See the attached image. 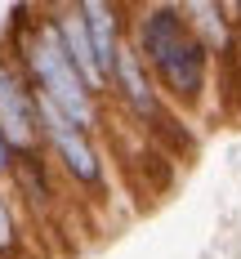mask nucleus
I'll return each instance as SVG.
<instances>
[{"label":"nucleus","mask_w":241,"mask_h":259,"mask_svg":"<svg viewBox=\"0 0 241 259\" xmlns=\"http://www.w3.org/2000/svg\"><path fill=\"white\" fill-rule=\"evenodd\" d=\"M14 246H18V228H14V214L0 197V255H14Z\"/></svg>","instance_id":"8"},{"label":"nucleus","mask_w":241,"mask_h":259,"mask_svg":"<svg viewBox=\"0 0 241 259\" xmlns=\"http://www.w3.org/2000/svg\"><path fill=\"white\" fill-rule=\"evenodd\" d=\"M5 170H14V148H9V139H5V130H0V175Z\"/></svg>","instance_id":"9"},{"label":"nucleus","mask_w":241,"mask_h":259,"mask_svg":"<svg viewBox=\"0 0 241 259\" xmlns=\"http://www.w3.org/2000/svg\"><path fill=\"white\" fill-rule=\"evenodd\" d=\"M0 130L9 139V148L23 156L36 152L40 143V103H36V90L23 80V72L0 58Z\"/></svg>","instance_id":"4"},{"label":"nucleus","mask_w":241,"mask_h":259,"mask_svg":"<svg viewBox=\"0 0 241 259\" xmlns=\"http://www.w3.org/2000/svg\"><path fill=\"white\" fill-rule=\"evenodd\" d=\"M58 31H63V45H67V54H72L80 80L89 85V94H94V90H103V85H107V72L99 67V54H94V45H89V31H85L80 9L63 14V18H58Z\"/></svg>","instance_id":"7"},{"label":"nucleus","mask_w":241,"mask_h":259,"mask_svg":"<svg viewBox=\"0 0 241 259\" xmlns=\"http://www.w3.org/2000/svg\"><path fill=\"white\" fill-rule=\"evenodd\" d=\"M36 103H40V139L58 152L63 170L76 183H85V188H99V183H103V161H99L94 143H89V130H80L76 121H67V116H63L50 99H40V94H36Z\"/></svg>","instance_id":"3"},{"label":"nucleus","mask_w":241,"mask_h":259,"mask_svg":"<svg viewBox=\"0 0 241 259\" xmlns=\"http://www.w3.org/2000/svg\"><path fill=\"white\" fill-rule=\"evenodd\" d=\"M112 85L121 90V99L130 103V112L138 121H148L152 130H170V116H165V107H161V94H157V85L148 80V67H143V58H138L134 45H121Z\"/></svg>","instance_id":"5"},{"label":"nucleus","mask_w":241,"mask_h":259,"mask_svg":"<svg viewBox=\"0 0 241 259\" xmlns=\"http://www.w3.org/2000/svg\"><path fill=\"white\" fill-rule=\"evenodd\" d=\"M23 50H27V67H31V80H36V94L50 99L67 121L89 130L94 125V94L80 80L76 63H72V54L63 45L58 23H36V31H31V40Z\"/></svg>","instance_id":"2"},{"label":"nucleus","mask_w":241,"mask_h":259,"mask_svg":"<svg viewBox=\"0 0 241 259\" xmlns=\"http://www.w3.org/2000/svg\"><path fill=\"white\" fill-rule=\"evenodd\" d=\"M134 50L143 67H152L161 94L179 107H197L210 90V58L206 40L192 31L183 5H148L134 27Z\"/></svg>","instance_id":"1"},{"label":"nucleus","mask_w":241,"mask_h":259,"mask_svg":"<svg viewBox=\"0 0 241 259\" xmlns=\"http://www.w3.org/2000/svg\"><path fill=\"white\" fill-rule=\"evenodd\" d=\"M80 18H85V31H89V45H94V54H99V67L107 72V80H112V72H116V58H121V9L116 5H103V0H85V5H76Z\"/></svg>","instance_id":"6"}]
</instances>
